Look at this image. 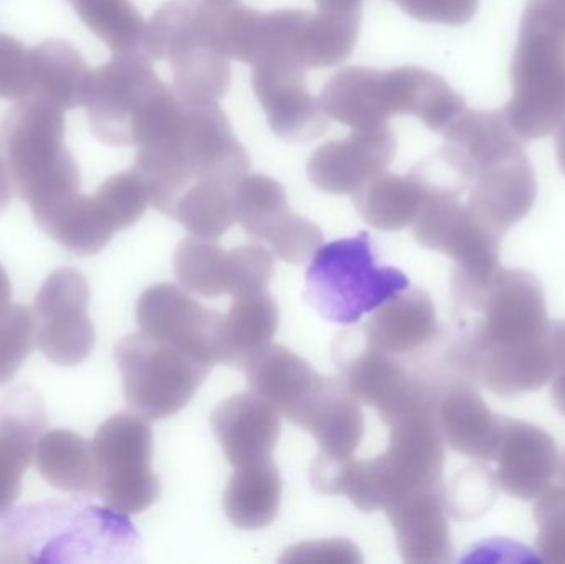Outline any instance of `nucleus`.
Segmentation results:
<instances>
[{
	"instance_id": "a878e982",
	"label": "nucleus",
	"mask_w": 565,
	"mask_h": 564,
	"mask_svg": "<svg viewBox=\"0 0 565 564\" xmlns=\"http://www.w3.org/2000/svg\"><path fill=\"white\" fill-rule=\"evenodd\" d=\"M244 371L252 393L264 397L292 424L322 381L308 361L280 344H268Z\"/></svg>"
},
{
	"instance_id": "bb28decb",
	"label": "nucleus",
	"mask_w": 565,
	"mask_h": 564,
	"mask_svg": "<svg viewBox=\"0 0 565 564\" xmlns=\"http://www.w3.org/2000/svg\"><path fill=\"white\" fill-rule=\"evenodd\" d=\"M278 327L280 313L270 291L234 297L218 324L217 363L245 370L255 354L271 344Z\"/></svg>"
},
{
	"instance_id": "8fccbe9b",
	"label": "nucleus",
	"mask_w": 565,
	"mask_h": 564,
	"mask_svg": "<svg viewBox=\"0 0 565 564\" xmlns=\"http://www.w3.org/2000/svg\"><path fill=\"white\" fill-rule=\"evenodd\" d=\"M557 476H559L561 486L565 487V450L563 456L559 457V462H557Z\"/></svg>"
},
{
	"instance_id": "f8f14e48",
	"label": "nucleus",
	"mask_w": 565,
	"mask_h": 564,
	"mask_svg": "<svg viewBox=\"0 0 565 564\" xmlns=\"http://www.w3.org/2000/svg\"><path fill=\"white\" fill-rule=\"evenodd\" d=\"M88 280L75 268L52 272L33 305L36 344L46 360L58 366H76L88 360L96 333L88 315Z\"/></svg>"
},
{
	"instance_id": "6e6552de",
	"label": "nucleus",
	"mask_w": 565,
	"mask_h": 564,
	"mask_svg": "<svg viewBox=\"0 0 565 564\" xmlns=\"http://www.w3.org/2000/svg\"><path fill=\"white\" fill-rule=\"evenodd\" d=\"M422 247L455 260L451 277L455 301L480 311L488 288L500 270V235L481 224L457 195H428L414 222Z\"/></svg>"
},
{
	"instance_id": "ddd939ff",
	"label": "nucleus",
	"mask_w": 565,
	"mask_h": 564,
	"mask_svg": "<svg viewBox=\"0 0 565 564\" xmlns=\"http://www.w3.org/2000/svg\"><path fill=\"white\" fill-rule=\"evenodd\" d=\"M234 211L244 231L267 242L286 264H306L324 242L321 228L295 214L282 185L267 175H245L235 185Z\"/></svg>"
},
{
	"instance_id": "f03ea898",
	"label": "nucleus",
	"mask_w": 565,
	"mask_h": 564,
	"mask_svg": "<svg viewBox=\"0 0 565 564\" xmlns=\"http://www.w3.org/2000/svg\"><path fill=\"white\" fill-rule=\"evenodd\" d=\"M138 532L125 513L83 503L23 507L0 529V563L128 562Z\"/></svg>"
},
{
	"instance_id": "f257e3e1",
	"label": "nucleus",
	"mask_w": 565,
	"mask_h": 564,
	"mask_svg": "<svg viewBox=\"0 0 565 564\" xmlns=\"http://www.w3.org/2000/svg\"><path fill=\"white\" fill-rule=\"evenodd\" d=\"M132 171L141 179L149 204L172 217L179 199L192 185L209 182L235 188L248 175L250 159L215 103L182 102L166 125L139 145Z\"/></svg>"
},
{
	"instance_id": "a18cd8bd",
	"label": "nucleus",
	"mask_w": 565,
	"mask_h": 564,
	"mask_svg": "<svg viewBox=\"0 0 565 564\" xmlns=\"http://www.w3.org/2000/svg\"><path fill=\"white\" fill-rule=\"evenodd\" d=\"M12 191L13 185L10 181L9 171H7L6 161L0 155V214L9 207L10 201H12Z\"/></svg>"
},
{
	"instance_id": "2f4dec72",
	"label": "nucleus",
	"mask_w": 565,
	"mask_h": 564,
	"mask_svg": "<svg viewBox=\"0 0 565 564\" xmlns=\"http://www.w3.org/2000/svg\"><path fill=\"white\" fill-rule=\"evenodd\" d=\"M352 198L362 221L385 232L414 224L424 204V194L411 174L401 178L388 172L369 181Z\"/></svg>"
},
{
	"instance_id": "393cba45",
	"label": "nucleus",
	"mask_w": 565,
	"mask_h": 564,
	"mask_svg": "<svg viewBox=\"0 0 565 564\" xmlns=\"http://www.w3.org/2000/svg\"><path fill=\"white\" fill-rule=\"evenodd\" d=\"M438 331L437 308L418 288H405L382 304L361 328L367 344L397 358L420 353L437 340Z\"/></svg>"
},
{
	"instance_id": "dca6fc26",
	"label": "nucleus",
	"mask_w": 565,
	"mask_h": 564,
	"mask_svg": "<svg viewBox=\"0 0 565 564\" xmlns=\"http://www.w3.org/2000/svg\"><path fill=\"white\" fill-rule=\"evenodd\" d=\"M221 317L172 284L154 285L142 291L136 307L139 331L194 351L214 364Z\"/></svg>"
},
{
	"instance_id": "20e7f679",
	"label": "nucleus",
	"mask_w": 565,
	"mask_h": 564,
	"mask_svg": "<svg viewBox=\"0 0 565 564\" xmlns=\"http://www.w3.org/2000/svg\"><path fill=\"white\" fill-rule=\"evenodd\" d=\"M63 109L36 96L10 106L0 123V155L33 217L79 192V171L65 146Z\"/></svg>"
},
{
	"instance_id": "412c9836",
	"label": "nucleus",
	"mask_w": 565,
	"mask_h": 564,
	"mask_svg": "<svg viewBox=\"0 0 565 564\" xmlns=\"http://www.w3.org/2000/svg\"><path fill=\"white\" fill-rule=\"evenodd\" d=\"M212 429L235 469L271 460L280 440V413L255 393L235 394L212 413Z\"/></svg>"
},
{
	"instance_id": "4be33fe9",
	"label": "nucleus",
	"mask_w": 565,
	"mask_h": 564,
	"mask_svg": "<svg viewBox=\"0 0 565 564\" xmlns=\"http://www.w3.org/2000/svg\"><path fill=\"white\" fill-rule=\"evenodd\" d=\"M402 560L411 564L448 563L454 542L448 525L444 489L411 493L385 510Z\"/></svg>"
},
{
	"instance_id": "58836bf2",
	"label": "nucleus",
	"mask_w": 565,
	"mask_h": 564,
	"mask_svg": "<svg viewBox=\"0 0 565 564\" xmlns=\"http://www.w3.org/2000/svg\"><path fill=\"white\" fill-rule=\"evenodd\" d=\"M536 546L544 562L565 564V487L551 486L534 506Z\"/></svg>"
},
{
	"instance_id": "5701e85b",
	"label": "nucleus",
	"mask_w": 565,
	"mask_h": 564,
	"mask_svg": "<svg viewBox=\"0 0 565 564\" xmlns=\"http://www.w3.org/2000/svg\"><path fill=\"white\" fill-rule=\"evenodd\" d=\"M437 419L445 443L455 453L471 459H494L507 417L494 414L471 383L445 384L438 397Z\"/></svg>"
},
{
	"instance_id": "49530a36",
	"label": "nucleus",
	"mask_w": 565,
	"mask_h": 564,
	"mask_svg": "<svg viewBox=\"0 0 565 564\" xmlns=\"http://www.w3.org/2000/svg\"><path fill=\"white\" fill-rule=\"evenodd\" d=\"M551 393H553L551 396H553L554 406L565 416V373L559 374V376L554 380Z\"/></svg>"
},
{
	"instance_id": "a19ab883",
	"label": "nucleus",
	"mask_w": 565,
	"mask_h": 564,
	"mask_svg": "<svg viewBox=\"0 0 565 564\" xmlns=\"http://www.w3.org/2000/svg\"><path fill=\"white\" fill-rule=\"evenodd\" d=\"M32 89L30 49L0 32V99L19 102L32 95Z\"/></svg>"
},
{
	"instance_id": "c85d7f7f",
	"label": "nucleus",
	"mask_w": 565,
	"mask_h": 564,
	"mask_svg": "<svg viewBox=\"0 0 565 564\" xmlns=\"http://www.w3.org/2000/svg\"><path fill=\"white\" fill-rule=\"evenodd\" d=\"M32 95L60 109L85 105L93 70L66 40L50 39L30 49Z\"/></svg>"
},
{
	"instance_id": "e433bc0d",
	"label": "nucleus",
	"mask_w": 565,
	"mask_h": 564,
	"mask_svg": "<svg viewBox=\"0 0 565 564\" xmlns=\"http://www.w3.org/2000/svg\"><path fill=\"white\" fill-rule=\"evenodd\" d=\"M93 198L116 232L135 225L148 207V194L135 171L119 172L106 179Z\"/></svg>"
},
{
	"instance_id": "aec40b11",
	"label": "nucleus",
	"mask_w": 565,
	"mask_h": 564,
	"mask_svg": "<svg viewBox=\"0 0 565 564\" xmlns=\"http://www.w3.org/2000/svg\"><path fill=\"white\" fill-rule=\"evenodd\" d=\"M493 460L498 462L497 480L503 492L530 502L551 487L557 472L559 450L546 430L507 417Z\"/></svg>"
},
{
	"instance_id": "39448f33",
	"label": "nucleus",
	"mask_w": 565,
	"mask_h": 564,
	"mask_svg": "<svg viewBox=\"0 0 565 564\" xmlns=\"http://www.w3.org/2000/svg\"><path fill=\"white\" fill-rule=\"evenodd\" d=\"M181 102L156 75L148 56L126 53L93 70L85 106L99 141L132 146L142 145Z\"/></svg>"
},
{
	"instance_id": "4c0bfd02",
	"label": "nucleus",
	"mask_w": 565,
	"mask_h": 564,
	"mask_svg": "<svg viewBox=\"0 0 565 564\" xmlns=\"http://www.w3.org/2000/svg\"><path fill=\"white\" fill-rule=\"evenodd\" d=\"M275 274V257L258 244L242 245L228 252L227 294L232 297L258 294L270 285Z\"/></svg>"
},
{
	"instance_id": "a211bd4d",
	"label": "nucleus",
	"mask_w": 565,
	"mask_h": 564,
	"mask_svg": "<svg viewBox=\"0 0 565 564\" xmlns=\"http://www.w3.org/2000/svg\"><path fill=\"white\" fill-rule=\"evenodd\" d=\"M465 202L471 214L497 235L523 221L537 198V179L526 152L500 159L481 169Z\"/></svg>"
},
{
	"instance_id": "37998d69",
	"label": "nucleus",
	"mask_w": 565,
	"mask_h": 564,
	"mask_svg": "<svg viewBox=\"0 0 565 564\" xmlns=\"http://www.w3.org/2000/svg\"><path fill=\"white\" fill-rule=\"evenodd\" d=\"M312 553H319V555H326V553H332L338 556L341 562H361V556L358 555V550L345 542H326L316 543L315 545H301L296 549L288 550L285 556H281V562H302L308 555Z\"/></svg>"
},
{
	"instance_id": "c03bdc74",
	"label": "nucleus",
	"mask_w": 565,
	"mask_h": 564,
	"mask_svg": "<svg viewBox=\"0 0 565 564\" xmlns=\"http://www.w3.org/2000/svg\"><path fill=\"white\" fill-rule=\"evenodd\" d=\"M547 343L557 368V376L565 373V320L550 321L546 330Z\"/></svg>"
},
{
	"instance_id": "79ce46f5",
	"label": "nucleus",
	"mask_w": 565,
	"mask_h": 564,
	"mask_svg": "<svg viewBox=\"0 0 565 564\" xmlns=\"http://www.w3.org/2000/svg\"><path fill=\"white\" fill-rule=\"evenodd\" d=\"M408 15L441 25H463L473 19L480 0H394Z\"/></svg>"
},
{
	"instance_id": "de8ad7c7",
	"label": "nucleus",
	"mask_w": 565,
	"mask_h": 564,
	"mask_svg": "<svg viewBox=\"0 0 565 564\" xmlns=\"http://www.w3.org/2000/svg\"><path fill=\"white\" fill-rule=\"evenodd\" d=\"M12 298V285H10L9 275L0 265V311L6 310Z\"/></svg>"
},
{
	"instance_id": "9b49d317",
	"label": "nucleus",
	"mask_w": 565,
	"mask_h": 564,
	"mask_svg": "<svg viewBox=\"0 0 565 564\" xmlns=\"http://www.w3.org/2000/svg\"><path fill=\"white\" fill-rule=\"evenodd\" d=\"M334 361L341 380L361 403L377 411L382 423L437 406L444 386L412 373L401 358L375 350L361 330L342 333L334 343Z\"/></svg>"
},
{
	"instance_id": "423d86ee",
	"label": "nucleus",
	"mask_w": 565,
	"mask_h": 564,
	"mask_svg": "<svg viewBox=\"0 0 565 564\" xmlns=\"http://www.w3.org/2000/svg\"><path fill=\"white\" fill-rule=\"evenodd\" d=\"M408 287L404 272L375 264L371 237L361 232L316 251L305 297L324 320L349 327Z\"/></svg>"
},
{
	"instance_id": "9d476101",
	"label": "nucleus",
	"mask_w": 565,
	"mask_h": 564,
	"mask_svg": "<svg viewBox=\"0 0 565 564\" xmlns=\"http://www.w3.org/2000/svg\"><path fill=\"white\" fill-rule=\"evenodd\" d=\"M480 311L483 320L454 347L465 373L475 381L484 350L531 343L550 327L543 285L523 268H500Z\"/></svg>"
},
{
	"instance_id": "1a4fd4ad",
	"label": "nucleus",
	"mask_w": 565,
	"mask_h": 564,
	"mask_svg": "<svg viewBox=\"0 0 565 564\" xmlns=\"http://www.w3.org/2000/svg\"><path fill=\"white\" fill-rule=\"evenodd\" d=\"M96 490L109 509L138 515L161 497L152 472V429L138 414L119 413L106 419L92 443Z\"/></svg>"
},
{
	"instance_id": "f3484780",
	"label": "nucleus",
	"mask_w": 565,
	"mask_h": 564,
	"mask_svg": "<svg viewBox=\"0 0 565 564\" xmlns=\"http://www.w3.org/2000/svg\"><path fill=\"white\" fill-rule=\"evenodd\" d=\"M395 156V139L387 125L354 129L348 139L321 146L308 162V175L321 191L354 195L384 174Z\"/></svg>"
},
{
	"instance_id": "ea45409f",
	"label": "nucleus",
	"mask_w": 565,
	"mask_h": 564,
	"mask_svg": "<svg viewBox=\"0 0 565 564\" xmlns=\"http://www.w3.org/2000/svg\"><path fill=\"white\" fill-rule=\"evenodd\" d=\"M497 497L494 477L483 467L463 470L451 483L450 496L445 497L447 509L457 520H471L483 515Z\"/></svg>"
},
{
	"instance_id": "f704fd0d",
	"label": "nucleus",
	"mask_w": 565,
	"mask_h": 564,
	"mask_svg": "<svg viewBox=\"0 0 565 564\" xmlns=\"http://www.w3.org/2000/svg\"><path fill=\"white\" fill-rule=\"evenodd\" d=\"M174 272L181 287L199 297L227 294L228 252L214 241L188 237L174 255Z\"/></svg>"
},
{
	"instance_id": "2eb2a0df",
	"label": "nucleus",
	"mask_w": 565,
	"mask_h": 564,
	"mask_svg": "<svg viewBox=\"0 0 565 564\" xmlns=\"http://www.w3.org/2000/svg\"><path fill=\"white\" fill-rule=\"evenodd\" d=\"M437 406L408 414L388 426V449L375 459L384 469L391 506L411 493L444 489L445 439Z\"/></svg>"
},
{
	"instance_id": "c9c22d12",
	"label": "nucleus",
	"mask_w": 565,
	"mask_h": 564,
	"mask_svg": "<svg viewBox=\"0 0 565 564\" xmlns=\"http://www.w3.org/2000/svg\"><path fill=\"white\" fill-rule=\"evenodd\" d=\"M35 343V317L29 307L9 305L0 311V386L19 373Z\"/></svg>"
},
{
	"instance_id": "7c9ffc66",
	"label": "nucleus",
	"mask_w": 565,
	"mask_h": 564,
	"mask_svg": "<svg viewBox=\"0 0 565 564\" xmlns=\"http://www.w3.org/2000/svg\"><path fill=\"white\" fill-rule=\"evenodd\" d=\"M36 469L53 489L70 493L96 490L93 447L73 430L53 429L40 437L35 449Z\"/></svg>"
},
{
	"instance_id": "0eeeda50",
	"label": "nucleus",
	"mask_w": 565,
	"mask_h": 564,
	"mask_svg": "<svg viewBox=\"0 0 565 564\" xmlns=\"http://www.w3.org/2000/svg\"><path fill=\"white\" fill-rule=\"evenodd\" d=\"M126 403L138 416L162 421L181 413L214 363L194 351L148 334H128L115 350Z\"/></svg>"
},
{
	"instance_id": "b1692460",
	"label": "nucleus",
	"mask_w": 565,
	"mask_h": 564,
	"mask_svg": "<svg viewBox=\"0 0 565 564\" xmlns=\"http://www.w3.org/2000/svg\"><path fill=\"white\" fill-rule=\"evenodd\" d=\"M295 424L315 437L321 456L331 459H351L365 429L361 401L341 377H322Z\"/></svg>"
},
{
	"instance_id": "cd10ccee",
	"label": "nucleus",
	"mask_w": 565,
	"mask_h": 564,
	"mask_svg": "<svg viewBox=\"0 0 565 564\" xmlns=\"http://www.w3.org/2000/svg\"><path fill=\"white\" fill-rule=\"evenodd\" d=\"M556 377L557 368L546 333L540 340L518 347L488 348L478 366V381L504 397L533 393Z\"/></svg>"
},
{
	"instance_id": "6ab92c4d",
	"label": "nucleus",
	"mask_w": 565,
	"mask_h": 564,
	"mask_svg": "<svg viewBox=\"0 0 565 564\" xmlns=\"http://www.w3.org/2000/svg\"><path fill=\"white\" fill-rule=\"evenodd\" d=\"M49 414L32 387H15L0 403V517L22 492V479L45 434Z\"/></svg>"
},
{
	"instance_id": "4468645a",
	"label": "nucleus",
	"mask_w": 565,
	"mask_h": 564,
	"mask_svg": "<svg viewBox=\"0 0 565 564\" xmlns=\"http://www.w3.org/2000/svg\"><path fill=\"white\" fill-rule=\"evenodd\" d=\"M308 66L295 53L268 50L254 62V88L271 129L285 141L306 142L328 129L321 102L305 86Z\"/></svg>"
},
{
	"instance_id": "3c124183",
	"label": "nucleus",
	"mask_w": 565,
	"mask_h": 564,
	"mask_svg": "<svg viewBox=\"0 0 565 564\" xmlns=\"http://www.w3.org/2000/svg\"><path fill=\"white\" fill-rule=\"evenodd\" d=\"M232 2H235V0H204L205 6L211 7H224Z\"/></svg>"
},
{
	"instance_id": "09e8293b",
	"label": "nucleus",
	"mask_w": 565,
	"mask_h": 564,
	"mask_svg": "<svg viewBox=\"0 0 565 564\" xmlns=\"http://www.w3.org/2000/svg\"><path fill=\"white\" fill-rule=\"evenodd\" d=\"M556 156L557 162H559L561 171H563L565 175V119L563 123H561L559 129H557Z\"/></svg>"
},
{
	"instance_id": "473e14b6",
	"label": "nucleus",
	"mask_w": 565,
	"mask_h": 564,
	"mask_svg": "<svg viewBox=\"0 0 565 564\" xmlns=\"http://www.w3.org/2000/svg\"><path fill=\"white\" fill-rule=\"evenodd\" d=\"M82 22L115 55L142 53L146 22L131 0H68Z\"/></svg>"
},
{
	"instance_id": "c756f323",
	"label": "nucleus",
	"mask_w": 565,
	"mask_h": 564,
	"mask_svg": "<svg viewBox=\"0 0 565 564\" xmlns=\"http://www.w3.org/2000/svg\"><path fill=\"white\" fill-rule=\"evenodd\" d=\"M281 496L280 470L274 460L238 467L225 489V515L237 529H265L277 519Z\"/></svg>"
},
{
	"instance_id": "7ed1b4c3",
	"label": "nucleus",
	"mask_w": 565,
	"mask_h": 564,
	"mask_svg": "<svg viewBox=\"0 0 565 564\" xmlns=\"http://www.w3.org/2000/svg\"><path fill=\"white\" fill-rule=\"evenodd\" d=\"M513 98L504 106L520 139L544 138L565 119V0H527L514 50Z\"/></svg>"
},
{
	"instance_id": "72a5a7b5",
	"label": "nucleus",
	"mask_w": 565,
	"mask_h": 564,
	"mask_svg": "<svg viewBox=\"0 0 565 564\" xmlns=\"http://www.w3.org/2000/svg\"><path fill=\"white\" fill-rule=\"evenodd\" d=\"M234 189L199 182L182 194L172 217L194 237L217 241L235 222Z\"/></svg>"
}]
</instances>
